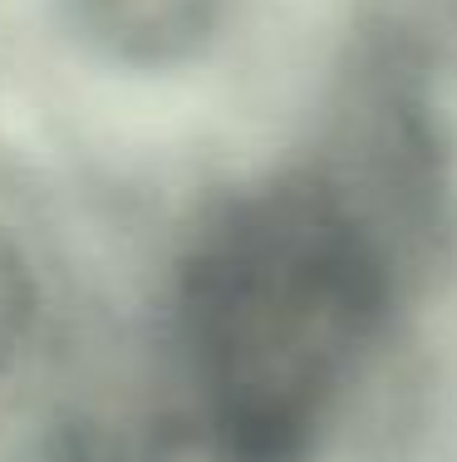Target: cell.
I'll list each match as a JSON object with an SVG mask.
<instances>
[{
	"instance_id": "cell-1",
	"label": "cell",
	"mask_w": 457,
	"mask_h": 462,
	"mask_svg": "<svg viewBox=\"0 0 457 462\" xmlns=\"http://www.w3.org/2000/svg\"><path fill=\"white\" fill-rule=\"evenodd\" d=\"M384 300V246L334 187L296 178L216 217L172 310L192 453L296 462L364 365Z\"/></svg>"
},
{
	"instance_id": "cell-2",
	"label": "cell",
	"mask_w": 457,
	"mask_h": 462,
	"mask_svg": "<svg viewBox=\"0 0 457 462\" xmlns=\"http://www.w3.org/2000/svg\"><path fill=\"white\" fill-rule=\"evenodd\" d=\"M84 10L108 40L128 50L178 45L202 35V25L212 20V0H84Z\"/></svg>"
},
{
	"instance_id": "cell-3",
	"label": "cell",
	"mask_w": 457,
	"mask_h": 462,
	"mask_svg": "<svg viewBox=\"0 0 457 462\" xmlns=\"http://www.w3.org/2000/svg\"><path fill=\"white\" fill-rule=\"evenodd\" d=\"M20 320H25V285H20L10 251L0 246V345H10L20 335Z\"/></svg>"
}]
</instances>
